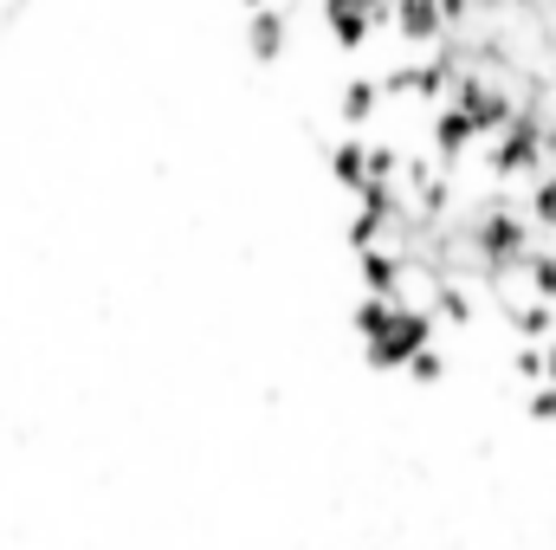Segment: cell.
<instances>
[{"instance_id": "obj_1", "label": "cell", "mask_w": 556, "mask_h": 550, "mask_svg": "<svg viewBox=\"0 0 556 550\" xmlns=\"http://www.w3.org/2000/svg\"><path fill=\"white\" fill-rule=\"evenodd\" d=\"M395 26H402L408 39H427V33H433V0H402V7H395Z\"/></svg>"}, {"instance_id": "obj_2", "label": "cell", "mask_w": 556, "mask_h": 550, "mask_svg": "<svg viewBox=\"0 0 556 550\" xmlns=\"http://www.w3.org/2000/svg\"><path fill=\"white\" fill-rule=\"evenodd\" d=\"M538 214L556 227V182H544V188H538Z\"/></svg>"}]
</instances>
